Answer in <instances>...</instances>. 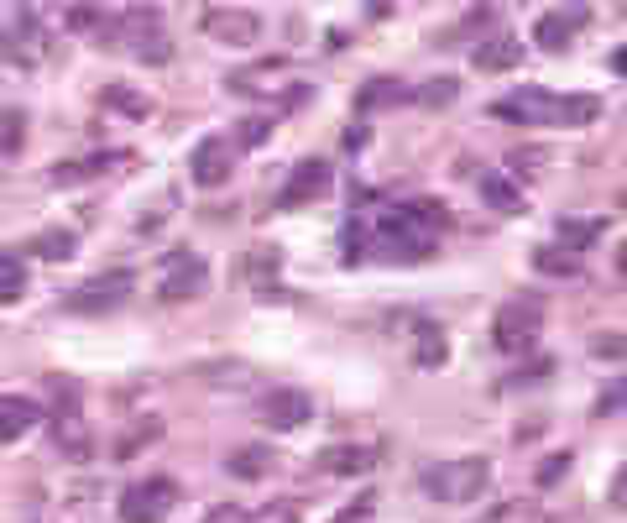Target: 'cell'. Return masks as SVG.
<instances>
[{"label": "cell", "mask_w": 627, "mask_h": 523, "mask_svg": "<svg viewBox=\"0 0 627 523\" xmlns=\"http://www.w3.org/2000/svg\"><path fill=\"white\" fill-rule=\"evenodd\" d=\"M612 68H617V74H627V48H617V53H612Z\"/></svg>", "instance_id": "45"}, {"label": "cell", "mask_w": 627, "mask_h": 523, "mask_svg": "<svg viewBox=\"0 0 627 523\" xmlns=\"http://www.w3.org/2000/svg\"><path fill=\"white\" fill-rule=\"evenodd\" d=\"M554 105H560V95H549V89H518V95H507L492 105V116L502 121H518V126H554Z\"/></svg>", "instance_id": "9"}, {"label": "cell", "mask_w": 627, "mask_h": 523, "mask_svg": "<svg viewBox=\"0 0 627 523\" xmlns=\"http://www.w3.org/2000/svg\"><path fill=\"white\" fill-rule=\"evenodd\" d=\"M544 163H549V147H539V142L507 152V168H513V173H544Z\"/></svg>", "instance_id": "30"}, {"label": "cell", "mask_w": 627, "mask_h": 523, "mask_svg": "<svg viewBox=\"0 0 627 523\" xmlns=\"http://www.w3.org/2000/svg\"><path fill=\"white\" fill-rule=\"evenodd\" d=\"M622 408H627V377H617V382H612V393H601V398H596V419H617Z\"/></svg>", "instance_id": "35"}, {"label": "cell", "mask_w": 627, "mask_h": 523, "mask_svg": "<svg viewBox=\"0 0 627 523\" xmlns=\"http://www.w3.org/2000/svg\"><path fill=\"white\" fill-rule=\"evenodd\" d=\"M418 482H424V492L434 497V503L466 508V503H476V497L486 492V482H492V461H486V456H455L445 466H429Z\"/></svg>", "instance_id": "1"}, {"label": "cell", "mask_w": 627, "mask_h": 523, "mask_svg": "<svg viewBox=\"0 0 627 523\" xmlns=\"http://www.w3.org/2000/svg\"><path fill=\"white\" fill-rule=\"evenodd\" d=\"M267 131H272L267 116H246L241 131H236V142H241V147H262V142H267Z\"/></svg>", "instance_id": "37"}, {"label": "cell", "mask_w": 627, "mask_h": 523, "mask_svg": "<svg viewBox=\"0 0 627 523\" xmlns=\"http://www.w3.org/2000/svg\"><path fill=\"white\" fill-rule=\"evenodd\" d=\"M549 372H554V361H549V356H539V361H528L523 372H513V382H544Z\"/></svg>", "instance_id": "42"}, {"label": "cell", "mask_w": 627, "mask_h": 523, "mask_svg": "<svg viewBox=\"0 0 627 523\" xmlns=\"http://www.w3.org/2000/svg\"><path fill=\"white\" fill-rule=\"evenodd\" d=\"M314 419V398L304 388H272L262 398V424L267 429H304Z\"/></svg>", "instance_id": "10"}, {"label": "cell", "mask_w": 627, "mask_h": 523, "mask_svg": "<svg viewBox=\"0 0 627 523\" xmlns=\"http://www.w3.org/2000/svg\"><path fill=\"white\" fill-rule=\"evenodd\" d=\"M539 325H544V304L539 299H513L497 309L492 320V346L507 351V356H523L533 340H539Z\"/></svg>", "instance_id": "3"}, {"label": "cell", "mask_w": 627, "mask_h": 523, "mask_svg": "<svg viewBox=\"0 0 627 523\" xmlns=\"http://www.w3.org/2000/svg\"><path fill=\"white\" fill-rule=\"evenodd\" d=\"M204 377H209V388H246V382H251V372L241 367V361H230V367H225V361H220V367H204Z\"/></svg>", "instance_id": "33"}, {"label": "cell", "mask_w": 627, "mask_h": 523, "mask_svg": "<svg viewBox=\"0 0 627 523\" xmlns=\"http://www.w3.org/2000/svg\"><path fill=\"white\" fill-rule=\"evenodd\" d=\"M471 63L481 68V74H507V68L523 63V42L507 37V32H497V37H486L481 48L471 53Z\"/></svg>", "instance_id": "15"}, {"label": "cell", "mask_w": 627, "mask_h": 523, "mask_svg": "<svg viewBox=\"0 0 627 523\" xmlns=\"http://www.w3.org/2000/svg\"><path fill=\"white\" fill-rule=\"evenodd\" d=\"M596 121H601V100L596 95H560V105H554V126H565V131L596 126Z\"/></svg>", "instance_id": "20"}, {"label": "cell", "mask_w": 627, "mask_h": 523, "mask_svg": "<svg viewBox=\"0 0 627 523\" xmlns=\"http://www.w3.org/2000/svg\"><path fill=\"white\" fill-rule=\"evenodd\" d=\"M617 272H627V241H622V252H617Z\"/></svg>", "instance_id": "46"}, {"label": "cell", "mask_w": 627, "mask_h": 523, "mask_svg": "<svg viewBox=\"0 0 627 523\" xmlns=\"http://www.w3.org/2000/svg\"><path fill=\"white\" fill-rule=\"evenodd\" d=\"M371 508H377V492H361L356 503H351V508H340L330 523H366V518H371Z\"/></svg>", "instance_id": "38"}, {"label": "cell", "mask_w": 627, "mask_h": 523, "mask_svg": "<svg viewBox=\"0 0 627 523\" xmlns=\"http://www.w3.org/2000/svg\"><path fill=\"white\" fill-rule=\"evenodd\" d=\"M298 518H304V508H298V497H283L277 508H267V513H262V523H298Z\"/></svg>", "instance_id": "41"}, {"label": "cell", "mask_w": 627, "mask_h": 523, "mask_svg": "<svg viewBox=\"0 0 627 523\" xmlns=\"http://www.w3.org/2000/svg\"><path fill=\"white\" fill-rule=\"evenodd\" d=\"M554 236H560V246H570V252H591L601 241V220H560Z\"/></svg>", "instance_id": "25"}, {"label": "cell", "mask_w": 627, "mask_h": 523, "mask_svg": "<svg viewBox=\"0 0 627 523\" xmlns=\"http://www.w3.org/2000/svg\"><path fill=\"white\" fill-rule=\"evenodd\" d=\"M330 184H335L330 163H319V157H309V163H298V168H293L288 189L277 194V210H304V204H314V199H324V194H330Z\"/></svg>", "instance_id": "8"}, {"label": "cell", "mask_w": 627, "mask_h": 523, "mask_svg": "<svg viewBox=\"0 0 627 523\" xmlns=\"http://www.w3.org/2000/svg\"><path fill=\"white\" fill-rule=\"evenodd\" d=\"M53 445L63 450V461H74V466L95 461V435H89V419L79 414L74 388H63V398H58V414H53Z\"/></svg>", "instance_id": "5"}, {"label": "cell", "mask_w": 627, "mask_h": 523, "mask_svg": "<svg viewBox=\"0 0 627 523\" xmlns=\"http://www.w3.org/2000/svg\"><path fill=\"white\" fill-rule=\"evenodd\" d=\"M230 163H236V157H230L225 136H204L189 157V178L199 189H220V184H230Z\"/></svg>", "instance_id": "11"}, {"label": "cell", "mask_w": 627, "mask_h": 523, "mask_svg": "<svg viewBox=\"0 0 627 523\" xmlns=\"http://www.w3.org/2000/svg\"><path fill=\"white\" fill-rule=\"evenodd\" d=\"M272 466H277V456L267 445H241V450H230V456H225V471L236 476V482H262Z\"/></svg>", "instance_id": "17"}, {"label": "cell", "mask_w": 627, "mask_h": 523, "mask_svg": "<svg viewBox=\"0 0 627 523\" xmlns=\"http://www.w3.org/2000/svg\"><path fill=\"white\" fill-rule=\"evenodd\" d=\"M314 466L324 476H366L371 466H377V450H366V445H330V450H319Z\"/></svg>", "instance_id": "13"}, {"label": "cell", "mask_w": 627, "mask_h": 523, "mask_svg": "<svg viewBox=\"0 0 627 523\" xmlns=\"http://www.w3.org/2000/svg\"><path fill=\"white\" fill-rule=\"evenodd\" d=\"M173 503H178V487L168 482V476H147V482H131L126 492H121V523H162L173 513Z\"/></svg>", "instance_id": "4"}, {"label": "cell", "mask_w": 627, "mask_h": 523, "mask_svg": "<svg viewBox=\"0 0 627 523\" xmlns=\"http://www.w3.org/2000/svg\"><path fill=\"white\" fill-rule=\"evenodd\" d=\"M455 95H460V84L450 74H439V79H429L424 89H418V100H424V105H450Z\"/></svg>", "instance_id": "34"}, {"label": "cell", "mask_w": 627, "mask_h": 523, "mask_svg": "<svg viewBox=\"0 0 627 523\" xmlns=\"http://www.w3.org/2000/svg\"><path fill=\"white\" fill-rule=\"evenodd\" d=\"M413 361H418V367H445V361H450V346H445V335H439L434 325H418Z\"/></svg>", "instance_id": "26"}, {"label": "cell", "mask_w": 627, "mask_h": 523, "mask_svg": "<svg viewBox=\"0 0 627 523\" xmlns=\"http://www.w3.org/2000/svg\"><path fill=\"white\" fill-rule=\"evenodd\" d=\"M277 267H283V252H277V246H251L246 272H251L257 299H283V288H277Z\"/></svg>", "instance_id": "16"}, {"label": "cell", "mask_w": 627, "mask_h": 523, "mask_svg": "<svg viewBox=\"0 0 627 523\" xmlns=\"http://www.w3.org/2000/svg\"><path fill=\"white\" fill-rule=\"evenodd\" d=\"M398 100H408V89L398 79H371L356 95V110H382V105H398Z\"/></svg>", "instance_id": "28"}, {"label": "cell", "mask_w": 627, "mask_h": 523, "mask_svg": "<svg viewBox=\"0 0 627 523\" xmlns=\"http://www.w3.org/2000/svg\"><path fill=\"white\" fill-rule=\"evenodd\" d=\"M204 523H251V513L241 503H215V508L204 513Z\"/></svg>", "instance_id": "40"}, {"label": "cell", "mask_w": 627, "mask_h": 523, "mask_svg": "<svg viewBox=\"0 0 627 523\" xmlns=\"http://www.w3.org/2000/svg\"><path fill=\"white\" fill-rule=\"evenodd\" d=\"M591 356H596V361H622V356H627V335H622V330L591 335Z\"/></svg>", "instance_id": "32"}, {"label": "cell", "mask_w": 627, "mask_h": 523, "mask_svg": "<svg viewBox=\"0 0 627 523\" xmlns=\"http://www.w3.org/2000/svg\"><path fill=\"white\" fill-rule=\"evenodd\" d=\"M37 419H42L37 398H21V393H6V398H0V435H6V445H16L21 435H32Z\"/></svg>", "instance_id": "14"}, {"label": "cell", "mask_w": 627, "mask_h": 523, "mask_svg": "<svg viewBox=\"0 0 627 523\" xmlns=\"http://www.w3.org/2000/svg\"><path fill=\"white\" fill-rule=\"evenodd\" d=\"M27 293V267H21V252H0V304H21Z\"/></svg>", "instance_id": "24"}, {"label": "cell", "mask_w": 627, "mask_h": 523, "mask_svg": "<svg viewBox=\"0 0 627 523\" xmlns=\"http://www.w3.org/2000/svg\"><path fill=\"white\" fill-rule=\"evenodd\" d=\"M27 252H37L42 262H68V257L79 252V236L63 231V225H53V231H37V236L27 241Z\"/></svg>", "instance_id": "21"}, {"label": "cell", "mask_w": 627, "mask_h": 523, "mask_svg": "<svg viewBox=\"0 0 627 523\" xmlns=\"http://www.w3.org/2000/svg\"><path fill=\"white\" fill-rule=\"evenodd\" d=\"M105 105H115V110H121V116H131V121H147V116H152V100L136 95L131 84H105Z\"/></svg>", "instance_id": "27"}, {"label": "cell", "mask_w": 627, "mask_h": 523, "mask_svg": "<svg viewBox=\"0 0 627 523\" xmlns=\"http://www.w3.org/2000/svg\"><path fill=\"white\" fill-rule=\"evenodd\" d=\"M209 293V267H204V257H194V252H168L162 257V278H157V299L162 304H194V299H204Z\"/></svg>", "instance_id": "2"}, {"label": "cell", "mask_w": 627, "mask_h": 523, "mask_svg": "<svg viewBox=\"0 0 627 523\" xmlns=\"http://www.w3.org/2000/svg\"><path fill=\"white\" fill-rule=\"evenodd\" d=\"M131 272L126 267H115V272H100V278H89V283H79L74 293L63 299V309L68 314H105V309H115L131 293Z\"/></svg>", "instance_id": "6"}, {"label": "cell", "mask_w": 627, "mask_h": 523, "mask_svg": "<svg viewBox=\"0 0 627 523\" xmlns=\"http://www.w3.org/2000/svg\"><path fill=\"white\" fill-rule=\"evenodd\" d=\"M204 37L220 42V48H257L262 42V16L257 11H236V6H220L204 16Z\"/></svg>", "instance_id": "7"}, {"label": "cell", "mask_w": 627, "mask_h": 523, "mask_svg": "<svg viewBox=\"0 0 627 523\" xmlns=\"http://www.w3.org/2000/svg\"><path fill=\"white\" fill-rule=\"evenodd\" d=\"M136 58L162 68V63H173V42L162 37V32H147V37H136Z\"/></svg>", "instance_id": "31"}, {"label": "cell", "mask_w": 627, "mask_h": 523, "mask_svg": "<svg viewBox=\"0 0 627 523\" xmlns=\"http://www.w3.org/2000/svg\"><path fill=\"white\" fill-rule=\"evenodd\" d=\"M570 450H554V456H544V466H539V487H554V482H560V476L570 471Z\"/></svg>", "instance_id": "36"}, {"label": "cell", "mask_w": 627, "mask_h": 523, "mask_svg": "<svg viewBox=\"0 0 627 523\" xmlns=\"http://www.w3.org/2000/svg\"><path fill=\"white\" fill-rule=\"evenodd\" d=\"M586 6H570V11H544L539 21H533V42H539V48L544 53H560L565 48V42L580 32V27H586Z\"/></svg>", "instance_id": "12"}, {"label": "cell", "mask_w": 627, "mask_h": 523, "mask_svg": "<svg viewBox=\"0 0 627 523\" xmlns=\"http://www.w3.org/2000/svg\"><path fill=\"white\" fill-rule=\"evenodd\" d=\"M387 6L392 0H366V16H387Z\"/></svg>", "instance_id": "44"}, {"label": "cell", "mask_w": 627, "mask_h": 523, "mask_svg": "<svg viewBox=\"0 0 627 523\" xmlns=\"http://www.w3.org/2000/svg\"><path fill=\"white\" fill-rule=\"evenodd\" d=\"M157 435H162V419H142V424H136L131 435L121 440V445H115V461H131L136 450H142V445H152Z\"/></svg>", "instance_id": "29"}, {"label": "cell", "mask_w": 627, "mask_h": 523, "mask_svg": "<svg viewBox=\"0 0 627 523\" xmlns=\"http://www.w3.org/2000/svg\"><path fill=\"white\" fill-rule=\"evenodd\" d=\"M131 152H105V157H89V163H58L53 173H48V184L53 189H74V184H84V178H95V173H105L110 163H126Z\"/></svg>", "instance_id": "19"}, {"label": "cell", "mask_w": 627, "mask_h": 523, "mask_svg": "<svg viewBox=\"0 0 627 523\" xmlns=\"http://www.w3.org/2000/svg\"><path fill=\"white\" fill-rule=\"evenodd\" d=\"M21 142H27V121H21V110H6V157H16Z\"/></svg>", "instance_id": "39"}, {"label": "cell", "mask_w": 627, "mask_h": 523, "mask_svg": "<svg viewBox=\"0 0 627 523\" xmlns=\"http://www.w3.org/2000/svg\"><path fill=\"white\" fill-rule=\"evenodd\" d=\"M612 508H617V513H627V466L617 471V482H612Z\"/></svg>", "instance_id": "43"}, {"label": "cell", "mask_w": 627, "mask_h": 523, "mask_svg": "<svg viewBox=\"0 0 627 523\" xmlns=\"http://www.w3.org/2000/svg\"><path fill=\"white\" fill-rule=\"evenodd\" d=\"M481 199L492 204L497 215H523V194H518L513 184H507L502 173H486V178H481Z\"/></svg>", "instance_id": "22"}, {"label": "cell", "mask_w": 627, "mask_h": 523, "mask_svg": "<svg viewBox=\"0 0 627 523\" xmlns=\"http://www.w3.org/2000/svg\"><path fill=\"white\" fill-rule=\"evenodd\" d=\"M533 267L544 272V278H580V257L570 246H539L533 252Z\"/></svg>", "instance_id": "23"}, {"label": "cell", "mask_w": 627, "mask_h": 523, "mask_svg": "<svg viewBox=\"0 0 627 523\" xmlns=\"http://www.w3.org/2000/svg\"><path fill=\"white\" fill-rule=\"evenodd\" d=\"M481 523H554V513L544 503H533V497H507V503L486 508Z\"/></svg>", "instance_id": "18"}]
</instances>
